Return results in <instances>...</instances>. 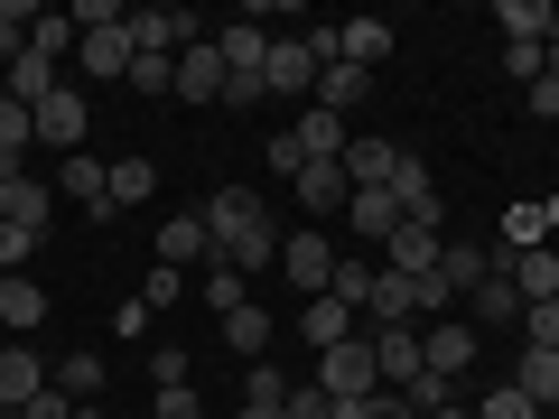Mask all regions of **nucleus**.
Masks as SVG:
<instances>
[{"instance_id":"nucleus-20","label":"nucleus","mask_w":559,"mask_h":419,"mask_svg":"<svg viewBox=\"0 0 559 419\" xmlns=\"http://www.w3.org/2000/svg\"><path fill=\"white\" fill-rule=\"evenodd\" d=\"M159 261H168V271H197V261H215L205 215H168V224H159Z\"/></svg>"},{"instance_id":"nucleus-5","label":"nucleus","mask_w":559,"mask_h":419,"mask_svg":"<svg viewBox=\"0 0 559 419\" xmlns=\"http://www.w3.org/2000/svg\"><path fill=\"white\" fill-rule=\"evenodd\" d=\"M373 373H382V392H411L419 373H429V355H419V326H373Z\"/></svg>"},{"instance_id":"nucleus-21","label":"nucleus","mask_w":559,"mask_h":419,"mask_svg":"<svg viewBox=\"0 0 559 419\" xmlns=\"http://www.w3.org/2000/svg\"><path fill=\"white\" fill-rule=\"evenodd\" d=\"M0 94H10V103H28V112H38V103L57 94V57H38V47H20V57H10V84H0Z\"/></svg>"},{"instance_id":"nucleus-33","label":"nucleus","mask_w":559,"mask_h":419,"mask_svg":"<svg viewBox=\"0 0 559 419\" xmlns=\"http://www.w3.org/2000/svg\"><path fill=\"white\" fill-rule=\"evenodd\" d=\"M364 84H373V75L336 57V65H326V75H318V112H336V121H345V112H355V103H364Z\"/></svg>"},{"instance_id":"nucleus-41","label":"nucleus","mask_w":559,"mask_h":419,"mask_svg":"<svg viewBox=\"0 0 559 419\" xmlns=\"http://www.w3.org/2000/svg\"><path fill=\"white\" fill-rule=\"evenodd\" d=\"M28 47H38V57H66V47H75V20H66V10H38V28H28Z\"/></svg>"},{"instance_id":"nucleus-23","label":"nucleus","mask_w":559,"mask_h":419,"mask_svg":"<svg viewBox=\"0 0 559 419\" xmlns=\"http://www.w3.org/2000/svg\"><path fill=\"white\" fill-rule=\"evenodd\" d=\"M345 215H355V234H364V242H392V234H401L392 187H355V196H345Z\"/></svg>"},{"instance_id":"nucleus-12","label":"nucleus","mask_w":559,"mask_h":419,"mask_svg":"<svg viewBox=\"0 0 559 419\" xmlns=\"http://www.w3.org/2000/svg\"><path fill=\"white\" fill-rule=\"evenodd\" d=\"M289 187H299V205H308L318 224H326V215H345V196H355V187H345V159H308Z\"/></svg>"},{"instance_id":"nucleus-31","label":"nucleus","mask_w":559,"mask_h":419,"mask_svg":"<svg viewBox=\"0 0 559 419\" xmlns=\"http://www.w3.org/2000/svg\"><path fill=\"white\" fill-rule=\"evenodd\" d=\"M0 326H47V289H38L28 271L0 279Z\"/></svg>"},{"instance_id":"nucleus-24","label":"nucleus","mask_w":559,"mask_h":419,"mask_svg":"<svg viewBox=\"0 0 559 419\" xmlns=\"http://www.w3.org/2000/svg\"><path fill=\"white\" fill-rule=\"evenodd\" d=\"M466 308H476V326H522V289L503 271H485L476 289H466Z\"/></svg>"},{"instance_id":"nucleus-30","label":"nucleus","mask_w":559,"mask_h":419,"mask_svg":"<svg viewBox=\"0 0 559 419\" xmlns=\"http://www.w3.org/2000/svg\"><path fill=\"white\" fill-rule=\"evenodd\" d=\"M299 336L326 355V345H345V336H355V308H345V299H308V308H299Z\"/></svg>"},{"instance_id":"nucleus-1","label":"nucleus","mask_w":559,"mask_h":419,"mask_svg":"<svg viewBox=\"0 0 559 419\" xmlns=\"http://www.w3.org/2000/svg\"><path fill=\"white\" fill-rule=\"evenodd\" d=\"M205 242H215V261L224 271H280V224H271V205L252 196V187H215L205 196Z\"/></svg>"},{"instance_id":"nucleus-49","label":"nucleus","mask_w":559,"mask_h":419,"mask_svg":"<svg viewBox=\"0 0 559 419\" xmlns=\"http://www.w3.org/2000/svg\"><path fill=\"white\" fill-rule=\"evenodd\" d=\"M242 400H289V382H280L271 363H252V373H242Z\"/></svg>"},{"instance_id":"nucleus-43","label":"nucleus","mask_w":559,"mask_h":419,"mask_svg":"<svg viewBox=\"0 0 559 419\" xmlns=\"http://www.w3.org/2000/svg\"><path fill=\"white\" fill-rule=\"evenodd\" d=\"M522 345H550V355H559V299H532V308H522Z\"/></svg>"},{"instance_id":"nucleus-54","label":"nucleus","mask_w":559,"mask_h":419,"mask_svg":"<svg viewBox=\"0 0 559 419\" xmlns=\"http://www.w3.org/2000/svg\"><path fill=\"white\" fill-rule=\"evenodd\" d=\"M429 419H476V410H466V400H448V410H429Z\"/></svg>"},{"instance_id":"nucleus-2","label":"nucleus","mask_w":559,"mask_h":419,"mask_svg":"<svg viewBox=\"0 0 559 419\" xmlns=\"http://www.w3.org/2000/svg\"><path fill=\"white\" fill-rule=\"evenodd\" d=\"M318 392H326V400H373V392H382V373H373V345H364V336L326 345V355H318Z\"/></svg>"},{"instance_id":"nucleus-53","label":"nucleus","mask_w":559,"mask_h":419,"mask_svg":"<svg viewBox=\"0 0 559 419\" xmlns=\"http://www.w3.org/2000/svg\"><path fill=\"white\" fill-rule=\"evenodd\" d=\"M234 419H289V410H280V400H242Z\"/></svg>"},{"instance_id":"nucleus-17","label":"nucleus","mask_w":559,"mask_h":419,"mask_svg":"<svg viewBox=\"0 0 559 419\" xmlns=\"http://www.w3.org/2000/svg\"><path fill=\"white\" fill-rule=\"evenodd\" d=\"M364 318H373V326H419V289L373 261V299H364Z\"/></svg>"},{"instance_id":"nucleus-19","label":"nucleus","mask_w":559,"mask_h":419,"mask_svg":"<svg viewBox=\"0 0 559 419\" xmlns=\"http://www.w3.org/2000/svg\"><path fill=\"white\" fill-rule=\"evenodd\" d=\"M513 392L532 400V410H559V355H550V345H522V363H513Z\"/></svg>"},{"instance_id":"nucleus-38","label":"nucleus","mask_w":559,"mask_h":419,"mask_svg":"<svg viewBox=\"0 0 559 419\" xmlns=\"http://www.w3.org/2000/svg\"><path fill=\"white\" fill-rule=\"evenodd\" d=\"M326 299L364 308V299H373V261H336V279H326Z\"/></svg>"},{"instance_id":"nucleus-11","label":"nucleus","mask_w":559,"mask_h":419,"mask_svg":"<svg viewBox=\"0 0 559 419\" xmlns=\"http://www.w3.org/2000/svg\"><path fill=\"white\" fill-rule=\"evenodd\" d=\"M131 57H140V47H131V10H121V28H84V38H75L84 75H131Z\"/></svg>"},{"instance_id":"nucleus-51","label":"nucleus","mask_w":559,"mask_h":419,"mask_svg":"<svg viewBox=\"0 0 559 419\" xmlns=\"http://www.w3.org/2000/svg\"><path fill=\"white\" fill-rule=\"evenodd\" d=\"M159 419H205V400H197V382H178V392H159Z\"/></svg>"},{"instance_id":"nucleus-39","label":"nucleus","mask_w":559,"mask_h":419,"mask_svg":"<svg viewBox=\"0 0 559 419\" xmlns=\"http://www.w3.org/2000/svg\"><path fill=\"white\" fill-rule=\"evenodd\" d=\"M187 299V271H168V261H150V279H140V308H178Z\"/></svg>"},{"instance_id":"nucleus-6","label":"nucleus","mask_w":559,"mask_h":419,"mask_svg":"<svg viewBox=\"0 0 559 419\" xmlns=\"http://www.w3.org/2000/svg\"><path fill=\"white\" fill-rule=\"evenodd\" d=\"M57 196L84 205L94 224H112V168H103L94 149H75V159H57Z\"/></svg>"},{"instance_id":"nucleus-34","label":"nucleus","mask_w":559,"mask_h":419,"mask_svg":"<svg viewBox=\"0 0 559 419\" xmlns=\"http://www.w3.org/2000/svg\"><path fill=\"white\" fill-rule=\"evenodd\" d=\"M234 308H252V279H242V271H224V261H205V318H234Z\"/></svg>"},{"instance_id":"nucleus-4","label":"nucleus","mask_w":559,"mask_h":419,"mask_svg":"<svg viewBox=\"0 0 559 419\" xmlns=\"http://www.w3.org/2000/svg\"><path fill=\"white\" fill-rule=\"evenodd\" d=\"M280 279H289V289H308V299H326V279H336V242H326L318 224H308V234H289V242H280Z\"/></svg>"},{"instance_id":"nucleus-9","label":"nucleus","mask_w":559,"mask_h":419,"mask_svg":"<svg viewBox=\"0 0 559 419\" xmlns=\"http://www.w3.org/2000/svg\"><path fill=\"white\" fill-rule=\"evenodd\" d=\"M439 224H401V234L392 242H382V271H401V279H429V271H439Z\"/></svg>"},{"instance_id":"nucleus-52","label":"nucleus","mask_w":559,"mask_h":419,"mask_svg":"<svg viewBox=\"0 0 559 419\" xmlns=\"http://www.w3.org/2000/svg\"><path fill=\"white\" fill-rule=\"evenodd\" d=\"M75 410H84V400H57V382H47V392H38V400H28V410H20V419H75Z\"/></svg>"},{"instance_id":"nucleus-25","label":"nucleus","mask_w":559,"mask_h":419,"mask_svg":"<svg viewBox=\"0 0 559 419\" xmlns=\"http://www.w3.org/2000/svg\"><path fill=\"white\" fill-rule=\"evenodd\" d=\"M271 336H280V318H271V308H234V318H224V345H234V355L242 363H261V355H271Z\"/></svg>"},{"instance_id":"nucleus-15","label":"nucleus","mask_w":559,"mask_h":419,"mask_svg":"<svg viewBox=\"0 0 559 419\" xmlns=\"http://www.w3.org/2000/svg\"><path fill=\"white\" fill-rule=\"evenodd\" d=\"M215 47H224V75H261V65H271V28H261V20L215 28ZM261 94H271V84H261Z\"/></svg>"},{"instance_id":"nucleus-26","label":"nucleus","mask_w":559,"mask_h":419,"mask_svg":"<svg viewBox=\"0 0 559 419\" xmlns=\"http://www.w3.org/2000/svg\"><path fill=\"white\" fill-rule=\"evenodd\" d=\"M495 28H503V38H559V0H503V10H495Z\"/></svg>"},{"instance_id":"nucleus-10","label":"nucleus","mask_w":559,"mask_h":419,"mask_svg":"<svg viewBox=\"0 0 559 419\" xmlns=\"http://www.w3.org/2000/svg\"><path fill=\"white\" fill-rule=\"evenodd\" d=\"M224 84H234V75H224V47L197 38V47L178 57V103H224Z\"/></svg>"},{"instance_id":"nucleus-47","label":"nucleus","mask_w":559,"mask_h":419,"mask_svg":"<svg viewBox=\"0 0 559 419\" xmlns=\"http://www.w3.org/2000/svg\"><path fill=\"white\" fill-rule=\"evenodd\" d=\"M66 20H75V38H84V28H121V10H112V0H75Z\"/></svg>"},{"instance_id":"nucleus-13","label":"nucleus","mask_w":559,"mask_h":419,"mask_svg":"<svg viewBox=\"0 0 559 419\" xmlns=\"http://www.w3.org/2000/svg\"><path fill=\"white\" fill-rule=\"evenodd\" d=\"M38 392H47V363L28 355V345H0V410L20 419V410H28Z\"/></svg>"},{"instance_id":"nucleus-35","label":"nucleus","mask_w":559,"mask_h":419,"mask_svg":"<svg viewBox=\"0 0 559 419\" xmlns=\"http://www.w3.org/2000/svg\"><path fill=\"white\" fill-rule=\"evenodd\" d=\"M159 196V168L150 159H112V215H131V205Z\"/></svg>"},{"instance_id":"nucleus-3","label":"nucleus","mask_w":559,"mask_h":419,"mask_svg":"<svg viewBox=\"0 0 559 419\" xmlns=\"http://www.w3.org/2000/svg\"><path fill=\"white\" fill-rule=\"evenodd\" d=\"M197 38H215L197 10H131V47L140 57H187Z\"/></svg>"},{"instance_id":"nucleus-46","label":"nucleus","mask_w":559,"mask_h":419,"mask_svg":"<svg viewBox=\"0 0 559 419\" xmlns=\"http://www.w3.org/2000/svg\"><path fill=\"white\" fill-rule=\"evenodd\" d=\"M150 382H159V392H178V382H187V345H159V355H150Z\"/></svg>"},{"instance_id":"nucleus-55","label":"nucleus","mask_w":559,"mask_h":419,"mask_svg":"<svg viewBox=\"0 0 559 419\" xmlns=\"http://www.w3.org/2000/svg\"><path fill=\"white\" fill-rule=\"evenodd\" d=\"M75 419H103V410H94V400H84V410H75Z\"/></svg>"},{"instance_id":"nucleus-40","label":"nucleus","mask_w":559,"mask_h":419,"mask_svg":"<svg viewBox=\"0 0 559 419\" xmlns=\"http://www.w3.org/2000/svg\"><path fill=\"white\" fill-rule=\"evenodd\" d=\"M540 234H550V205H513V215H503V242H513V252H532Z\"/></svg>"},{"instance_id":"nucleus-42","label":"nucleus","mask_w":559,"mask_h":419,"mask_svg":"<svg viewBox=\"0 0 559 419\" xmlns=\"http://www.w3.org/2000/svg\"><path fill=\"white\" fill-rule=\"evenodd\" d=\"M540 57H550V38H503V75H513V84H540Z\"/></svg>"},{"instance_id":"nucleus-32","label":"nucleus","mask_w":559,"mask_h":419,"mask_svg":"<svg viewBox=\"0 0 559 419\" xmlns=\"http://www.w3.org/2000/svg\"><path fill=\"white\" fill-rule=\"evenodd\" d=\"M485 271H495V252H485V242H439V279H448V289H457V299H466V289H476Z\"/></svg>"},{"instance_id":"nucleus-18","label":"nucleus","mask_w":559,"mask_h":419,"mask_svg":"<svg viewBox=\"0 0 559 419\" xmlns=\"http://www.w3.org/2000/svg\"><path fill=\"white\" fill-rule=\"evenodd\" d=\"M419 355H429L439 382H457L466 363H476V326H419Z\"/></svg>"},{"instance_id":"nucleus-37","label":"nucleus","mask_w":559,"mask_h":419,"mask_svg":"<svg viewBox=\"0 0 559 419\" xmlns=\"http://www.w3.org/2000/svg\"><path fill=\"white\" fill-rule=\"evenodd\" d=\"M57 392H66V400H94V392H103V355H66V363H57Z\"/></svg>"},{"instance_id":"nucleus-45","label":"nucleus","mask_w":559,"mask_h":419,"mask_svg":"<svg viewBox=\"0 0 559 419\" xmlns=\"http://www.w3.org/2000/svg\"><path fill=\"white\" fill-rule=\"evenodd\" d=\"M28 252H38V234H20V224H0V279L28 271Z\"/></svg>"},{"instance_id":"nucleus-22","label":"nucleus","mask_w":559,"mask_h":419,"mask_svg":"<svg viewBox=\"0 0 559 419\" xmlns=\"http://www.w3.org/2000/svg\"><path fill=\"white\" fill-rule=\"evenodd\" d=\"M289 140H299V159H345V140H355V131H345L336 112H318V103H308V112L289 121Z\"/></svg>"},{"instance_id":"nucleus-27","label":"nucleus","mask_w":559,"mask_h":419,"mask_svg":"<svg viewBox=\"0 0 559 419\" xmlns=\"http://www.w3.org/2000/svg\"><path fill=\"white\" fill-rule=\"evenodd\" d=\"M392 168H401L392 140H345V187H392Z\"/></svg>"},{"instance_id":"nucleus-48","label":"nucleus","mask_w":559,"mask_h":419,"mask_svg":"<svg viewBox=\"0 0 559 419\" xmlns=\"http://www.w3.org/2000/svg\"><path fill=\"white\" fill-rule=\"evenodd\" d=\"M280 410H289V419H336V400H326L318 382H308V392H289V400H280Z\"/></svg>"},{"instance_id":"nucleus-44","label":"nucleus","mask_w":559,"mask_h":419,"mask_svg":"<svg viewBox=\"0 0 559 419\" xmlns=\"http://www.w3.org/2000/svg\"><path fill=\"white\" fill-rule=\"evenodd\" d=\"M476 419H540V410L513 392V382H503V392H485V400H476Z\"/></svg>"},{"instance_id":"nucleus-16","label":"nucleus","mask_w":559,"mask_h":419,"mask_svg":"<svg viewBox=\"0 0 559 419\" xmlns=\"http://www.w3.org/2000/svg\"><path fill=\"white\" fill-rule=\"evenodd\" d=\"M495 271L522 289V308H532V299H559V252H540V242H532V252H503Z\"/></svg>"},{"instance_id":"nucleus-8","label":"nucleus","mask_w":559,"mask_h":419,"mask_svg":"<svg viewBox=\"0 0 559 419\" xmlns=\"http://www.w3.org/2000/svg\"><path fill=\"white\" fill-rule=\"evenodd\" d=\"M47 215H57V187L47 178H0V224H20V234H47Z\"/></svg>"},{"instance_id":"nucleus-7","label":"nucleus","mask_w":559,"mask_h":419,"mask_svg":"<svg viewBox=\"0 0 559 419\" xmlns=\"http://www.w3.org/2000/svg\"><path fill=\"white\" fill-rule=\"evenodd\" d=\"M28 121H38V149H57V159H75V149H84V94H66V84Z\"/></svg>"},{"instance_id":"nucleus-29","label":"nucleus","mask_w":559,"mask_h":419,"mask_svg":"<svg viewBox=\"0 0 559 419\" xmlns=\"http://www.w3.org/2000/svg\"><path fill=\"white\" fill-rule=\"evenodd\" d=\"M336 57H345V65H364V75H373V65L392 57V28H382V20H345V28H336Z\"/></svg>"},{"instance_id":"nucleus-28","label":"nucleus","mask_w":559,"mask_h":419,"mask_svg":"<svg viewBox=\"0 0 559 419\" xmlns=\"http://www.w3.org/2000/svg\"><path fill=\"white\" fill-rule=\"evenodd\" d=\"M38 149V121H28V103L0 94V178H20V159Z\"/></svg>"},{"instance_id":"nucleus-14","label":"nucleus","mask_w":559,"mask_h":419,"mask_svg":"<svg viewBox=\"0 0 559 419\" xmlns=\"http://www.w3.org/2000/svg\"><path fill=\"white\" fill-rule=\"evenodd\" d=\"M392 205H401V224H439V187H429V159H411V149H401V168H392Z\"/></svg>"},{"instance_id":"nucleus-36","label":"nucleus","mask_w":559,"mask_h":419,"mask_svg":"<svg viewBox=\"0 0 559 419\" xmlns=\"http://www.w3.org/2000/svg\"><path fill=\"white\" fill-rule=\"evenodd\" d=\"M131 94L168 103V94H178V57H131Z\"/></svg>"},{"instance_id":"nucleus-50","label":"nucleus","mask_w":559,"mask_h":419,"mask_svg":"<svg viewBox=\"0 0 559 419\" xmlns=\"http://www.w3.org/2000/svg\"><path fill=\"white\" fill-rule=\"evenodd\" d=\"M522 112H540V121H559V75H540V84H522Z\"/></svg>"}]
</instances>
